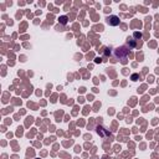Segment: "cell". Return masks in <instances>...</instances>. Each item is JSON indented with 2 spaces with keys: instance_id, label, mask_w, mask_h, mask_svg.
Listing matches in <instances>:
<instances>
[{
  "instance_id": "cell-1",
  "label": "cell",
  "mask_w": 159,
  "mask_h": 159,
  "mask_svg": "<svg viewBox=\"0 0 159 159\" xmlns=\"http://www.w3.org/2000/svg\"><path fill=\"white\" fill-rule=\"evenodd\" d=\"M107 22L110 25H118L119 24V19L117 16H111V17H107Z\"/></svg>"
},
{
  "instance_id": "cell-2",
  "label": "cell",
  "mask_w": 159,
  "mask_h": 159,
  "mask_svg": "<svg viewBox=\"0 0 159 159\" xmlns=\"http://www.w3.org/2000/svg\"><path fill=\"white\" fill-rule=\"evenodd\" d=\"M60 22H62V24H67V17L66 16H61L60 17Z\"/></svg>"
}]
</instances>
